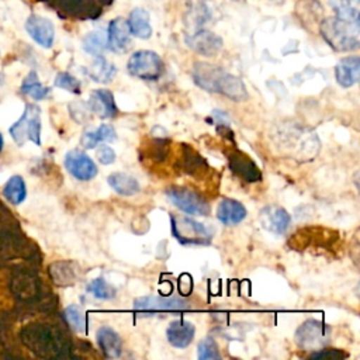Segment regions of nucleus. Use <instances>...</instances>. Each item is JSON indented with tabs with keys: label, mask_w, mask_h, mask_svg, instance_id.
I'll return each instance as SVG.
<instances>
[{
	"label": "nucleus",
	"mask_w": 360,
	"mask_h": 360,
	"mask_svg": "<svg viewBox=\"0 0 360 360\" xmlns=\"http://www.w3.org/2000/svg\"><path fill=\"white\" fill-rule=\"evenodd\" d=\"M191 76L194 83L202 90L222 94L233 101H243L248 98L243 82L217 65L195 62L191 69Z\"/></svg>",
	"instance_id": "obj_1"
},
{
	"label": "nucleus",
	"mask_w": 360,
	"mask_h": 360,
	"mask_svg": "<svg viewBox=\"0 0 360 360\" xmlns=\"http://www.w3.org/2000/svg\"><path fill=\"white\" fill-rule=\"evenodd\" d=\"M319 31L330 48L339 52L354 51L360 45V22L339 18L336 15L326 17L321 21Z\"/></svg>",
	"instance_id": "obj_2"
},
{
	"label": "nucleus",
	"mask_w": 360,
	"mask_h": 360,
	"mask_svg": "<svg viewBox=\"0 0 360 360\" xmlns=\"http://www.w3.org/2000/svg\"><path fill=\"white\" fill-rule=\"evenodd\" d=\"M27 345L42 357L68 356L70 342L68 336L55 326L35 325L28 330Z\"/></svg>",
	"instance_id": "obj_3"
},
{
	"label": "nucleus",
	"mask_w": 360,
	"mask_h": 360,
	"mask_svg": "<svg viewBox=\"0 0 360 360\" xmlns=\"http://www.w3.org/2000/svg\"><path fill=\"white\" fill-rule=\"evenodd\" d=\"M8 132L18 146L27 141L41 146V108L34 103L25 104L22 115L10 127Z\"/></svg>",
	"instance_id": "obj_4"
},
{
	"label": "nucleus",
	"mask_w": 360,
	"mask_h": 360,
	"mask_svg": "<svg viewBox=\"0 0 360 360\" xmlns=\"http://www.w3.org/2000/svg\"><path fill=\"white\" fill-rule=\"evenodd\" d=\"M172 233L181 245H210L212 239V231L204 224L186 217L170 215Z\"/></svg>",
	"instance_id": "obj_5"
},
{
	"label": "nucleus",
	"mask_w": 360,
	"mask_h": 360,
	"mask_svg": "<svg viewBox=\"0 0 360 360\" xmlns=\"http://www.w3.org/2000/svg\"><path fill=\"white\" fill-rule=\"evenodd\" d=\"M127 69L134 77L142 80H158L163 73V62L156 52L142 49L129 56Z\"/></svg>",
	"instance_id": "obj_6"
},
{
	"label": "nucleus",
	"mask_w": 360,
	"mask_h": 360,
	"mask_svg": "<svg viewBox=\"0 0 360 360\" xmlns=\"http://www.w3.org/2000/svg\"><path fill=\"white\" fill-rule=\"evenodd\" d=\"M134 308L138 314L142 315H156V314H177L181 311H187L191 308L190 302L177 298V297H156V295H148L141 297L134 301Z\"/></svg>",
	"instance_id": "obj_7"
},
{
	"label": "nucleus",
	"mask_w": 360,
	"mask_h": 360,
	"mask_svg": "<svg viewBox=\"0 0 360 360\" xmlns=\"http://www.w3.org/2000/svg\"><path fill=\"white\" fill-rule=\"evenodd\" d=\"M166 195L170 202L180 211L190 215H208L210 204L205 198L194 190L180 186H172L166 188Z\"/></svg>",
	"instance_id": "obj_8"
},
{
	"label": "nucleus",
	"mask_w": 360,
	"mask_h": 360,
	"mask_svg": "<svg viewBox=\"0 0 360 360\" xmlns=\"http://www.w3.org/2000/svg\"><path fill=\"white\" fill-rule=\"evenodd\" d=\"M330 336V329L319 321L307 319L295 330V343L304 350L322 349Z\"/></svg>",
	"instance_id": "obj_9"
},
{
	"label": "nucleus",
	"mask_w": 360,
	"mask_h": 360,
	"mask_svg": "<svg viewBox=\"0 0 360 360\" xmlns=\"http://www.w3.org/2000/svg\"><path fill=\"white\" fill-rule=\"evenodd\" d=\"M184 41L190 49L202 55V56H214L222 49V38L215 32L200 28L193 32H187Z\"/></svg>",
	"instance_id": "obj_10"
},
{
	"label": "nucleus",
	"mask_w": 360,
	"mask_h": 360,
	"mask_svg": "<svg viewBox=\"0 0 360 360\" xmlns=\"http://www.w3.org/2000/svg\"><path fill=\"white\" fill-rule=\"evenodd\" d=\"M228 166L238 177L248 183H256L262 180V173L257 165L250 159L249 155L239 149H232L226 153Z\"/></svg>",
	"instance_id": "obj_11"
},
{
	"label": "nucleus",
	"mask_w": 360,
	"mask_h": 360,
	"mask_svg": "<svg viewBox=\"0 0 360 360\" xmlns=\"http://www.w3.org/2000/svg\"><path fill=\"white\" fill-rule=\"evenodd\" d=\"M66 170L80 181H89L97 174V166L84 152L73 149L65 156Z\"/></svg>",
	"instance_id": "obj_12"
},
{
	"label": "nucleus",
	"mask_w": 360,
	"mask_h": 360,
	"mask_svg": "<svg viewBox=\"0 0 360 360\" xmlns=\"http://www.w3.org/2000/svg\"><path fill=\"white\" fill-rule=\"evenodd\" d=\"M25 31L42 48H51L55 39V27L51 20L31 14L25 21Z\"/></svg>",
	"instance_id": "obj_13"
},
{
	"label": "nucleus",
	"mask_w": 360,
	"mask_h": 360,
	"mask_svg": "<svg viewBox=\"0 0 360 360\" xmlns=\"http://www.w3.org/2000/svg\"><path fill=\"white\" fill-rule=\"evenodd\" d=\"M259 221L264 229L276 235H283L291 224L290 214L280 205H266L259 214Z\"/></svg>",
	"instance_id": "obj_14"
},
{
	"label": "nucleus",
	"mask_w": 360,
	"mask_h": 360,
	"mask_svg": "<svg viewBox=\"0 0 360 360\" xmlns=\"http://www.w3.org/2000/svg\"><path fill=\"white\" fill-rule=\"evenodd\" d=\"M211 17L212 8L210 0H186L184 24L188 32L204 28Z\"/></svg>",
	"instance_id": "obj_15"
},
{
	"label": "nucleus",
	"mask_w": 360,
	"mask_h": 360,
	"mask_svg": "<svg viewBox=\"0 0 360 360\" xmlns=\"http://www.w3.org/2000/svg\"><path fill=\"white\" fill-rule=\"evenodd\" d=\"M131 44V32L127 20L117 17L107 28V48L114 52H125Z\"/></svg>",
	"instance_id": "obj_16"
},
{
	"label": "nucleus",
	"mask_w": 360,
	"mask_h": 360,
	"mask_svg": "<svg viewBox=\"0 0 360 360\" xmlns=\"http://www.w3.org/2000/svg\"><path fill=\"white\" fill-rule=\"evenodd\" d=\"M179 166L181 172L195 179L204 176L210 169L205 159L188 145H181Z\"/></svg>",
	"instance_id": "obj_17"
},
{
	"label": "nucleus",
	"mask_w": 360,
	"mask_h": 360,
	"mask_svg": "<svg viewBox=\"0 0 360 360\" xmlns=\"http://www.w3.org/2000/svg\"><path fill=\"white\" fill-rule=\"evenodd\" d=\"M89 108L100 118H112L118 112L114 96L107 89H96L90 93Z\"/></svg>",
	"instance_id": "obj_18"
},
{
	"label": "nucleus",
	"mask_w": 360,
	"mask_h": 360,
	"mask_svg": "<svg viewBox=\"0 0 360 360\" xmlns=\"http://www.w3.org/2000/svg\"><path fill=\"white\" fill-rule=\"evenodd\" d=\"M194 333H195L194 325L184 319H176L170 322L166 329L167 342L177 349H184L190 346L194 339Z\"/></svg>",
	"instance_id": "obj_19"
},
{
	"label": "nucleus",
	"mask_w": 360,
	"mask_h": 360,
	"mask_svg": "<svg viewBox=\"0 0 360 360\" xmlns=\"http://www.w3.org/2000/svg\"><path fill=\"white\" fill-rule=\"evenodd\" d=\"M336 82L347 89L356 84L360 79V58L359 56H346L340 59L335 68Z\"/></svg>",
	"instance_id": "obj_20"
},
{
	"label": "nucleus",
	"mask_w": 360,
	"mask_h": 360,
	"mask_svg": "<svg viewBox=\"0 0 360 360\" xmlns=\"http://www.w3.org/2000/svg\"><path fill=\"white\" fill-rule=\"evenodd\" d=\"M100 350L107 359H117L122 353V340L120 335L110 326H101L96 332Z\"/></svg>",
	"instance_id": "obj_21"
},
{
	"label": "nucleus",
	"mask_w": 360,
	"mask_h": 360,
	"mask_svg": "<svg viewBox=\"0 0 360 360\" xmlns=\"http://www.w3.org/2000/svg\"><path fill=\"white\" fill-rule=\"evenodd\" d=\"M248 215L246 208L242 202L232 200V198H224L217 207V218L224 225H236L242 222Z\"/></svg>",
	"instance_id": "obj_22"
},
{
	"label": "nucleus",
	"mask_w": 360,
	"mask_h": 360,
	"mask_svg": "<svg viewBox=\"0 0 360 360\" xmlns=\"http://www.w3.org/2000/svg\"><path fill=\"white\" fill-rule=\"evenodd\" d=\"M49 274L58 285H73L80 277V267L75 262H55L49 266Z\"/></svg>",
	"instance_id": "obj_23"
},
{
	"label": "nucleus",
	"mask_w": 360,
	"mask_h": 360,
	"mask_svg": "<svg viewBox=\"0 0 360 360\" xmlns=\"http://www.w3.org/2000/svg\"><path fill=\"white\" fill-rule=\"evenodd\" d=\"M131 35L139 39H148L152 35V25L149 13L141 7H135L127 20Z\"/></svg>",
	"instance_id": "obj_24"
},
{
	"label": "nucleus",
	"mask_w": 360,
	"mask_h": 360,
	"mask_svg": "<svg viewBox=\"0 0 360 360\" xmlns=\"http://www.w3.org/2000/svg\"><path fill=\"white\" fill-rule=\"evenodd\" d=\"M117 75L114 63L107 60L104 56H94V60L89 66V76L97 83H110Z\"/></svg>",
	"instance_id": "obj_25"
},
{
	"label": "nucleus",
	"mask_w": 360,
	"mask_h": 360,
	"mask_svg": "<svg viewBox=\"0 0 360 360\" xmlns=\"http://www.w3.org/2000/svg\"><path fill=\"white\" fill-rule=\"evenodd\" d=\"M110 187L121 195H134L139 191V183L135 177L127 173H112L107 179Z\"/></svg>",
	"instance_id": "obj_26"
},
{
	"label": "nucleus",
	"mask_w": 360,
	"mask_h": 360,
	"mask_svg": "<svg viewBox=\"0 0 360 360\" xmlns=\"http://www.w3.org/2000/svg\"><path fill=\"white\" fill-rule=\"evenodd\" d=\"M115 139V131L107 124H101L94 131H87L83 134L80 143L86 149H93L98 142H111Z\"/></svg>",
	"instance_id": "obj_27"
},
{
	"label": "nucleus",
	"mask_w": 360,
	"mask_h": 360,
	"mask_svg": "<svg viewBox=\"0 0 360 360\" xmlns=\"http://www.w3.org/2000/svg\"><path fill=\"white\" fill-rule=\"evenodd\" d=\"M3 195L13 205L21 204L25 200V197H27V187H25L24 179L21 176H18V174L11 176L7 180V183L4 184Z\"/></svg>",
	"instance_id": "obj_28"
},
{
	"label": "nucleus",
	"mask_w": 360,
	"mask_h": 360,
	"mask_svg": "<svg viewBox=\"0 0 360 360\" xmlns=\"http://www.w3.org/2000/svg\"><path fill=\"white\" fill-rule=\"evenodd\" d=\"M21 93L31 97L35 101H39V100H44L49 94V87L44 86L39 82L35 70H31L21 83Z\"/></svg>",
	"instance_id": "obj_29"
},
{
	"label": "nucleus",
	"mask_w": 360,
	"mask_h": 360,
	"mask_svg": "<svg viewBox=\"0 0 360 360\" xmlns=\"http://www.w3.org/2000/svg\"><path fill=\"white\" fill-rule=\"evenodd\" d=\"M335 15L349 21L360 20V0H329Z\"/></svg>",
	"instance_id": "obj_30"
},
{
	"label": "nucleus",
	"mask_w": 360,
	"mask_h": 360,
	"mask_svg": "<svg viewBox=\"0 0 360 360\" xmlns=\"http://www.w3.org/2000/svg\"><path fill=\"white\" fill-rule=\"evenodd\" d=\"M83 49L93 55V56H98L101 55L107 48V31H101V30H96L89 32L82 42Z\"/></svg>",
	"instance_id": "obj_31"
},
{
	"label": "nucleus",
	"mask_w": 360,
	"mask_h": 360,
	"mask_svg": "<svg viewBox=\"0 0 360 360\" xmlns=\"http://www.w3.org/2000/svg\"><path fill=\"white\" fill-rule=\"evenodd\" d=\"M87 291L98 300H111L115 297V288L103 277L94 278L87 284Z\"/></svg>",
	"instance_id": "obj_32"
},
{
	"label": "nucleus",
	"mask_w": 360,
	"mask_h": 360,
	"mask_svg": "<svg viewBox=\"0 0 360 360\" xmlns=\"http://www.w3.org/2000/svg\"><path fill=\"white\" fill-rule=\"evenodd\" d=\"M63 318L73 330L76 332L86 330V315L77 305H69L63 312Z\"/></svg>",
	"instance_id": "obj_33"
},
{
	"label": "nucleus",
	"mask_w": 360,
	"mask_h": 360,
	"mask_svg": "<svg viewBox=\"0 0 360 360\" xmlns=\"http://www.w3.org/2000/svg\"><path fill=\"white\" fill-rule=\"evenodd\" d=\"M197 354L200 360H215V359H221L219 354V349L217 342L214 340V338L208 336L204 338L197 347Z\"/></svg>",
	"instance_id": "obj_34"
},
{
	"label": "nucleus",
	"mask_w": 360,
	"mask_h": 360,
	"mask_svg": "<svg viewBox=\"0 0 360 360\" xmlns=\"http://www.w3.org/2000/svg\"><path fill=\"white\" fill-rule=\"evenodd\" d=\"M53 83H55L56 87H60V89H63V90H66L69 93H73V94H79L82 91L80 90V87H82L80 82L75 76L68 73V72L58 73Z\"/></svg>",
	"instance_id": "obj_35"
},
{
	"label": "nucleus",
	"mask_w": 360,
	"mask_h": 360,
	"mask_svg": "<svg viewBox=\"0 0 360 360\" xmlns=\"http://www.w3.org/2000/svg\"><path fill=\"white\" fill-rule=\"evenodd\" d=\"M349 354L346 352H342V350H338V349H318L315 350L312 354H309V359H346Z\"/></svg>",
	"instance_id": "obj_36"
},
{
	"label": "nucleus",
	"mask_w": 360,
	"mask_h": 360,
	"mask_svg": "<svg viewBox=\"0 0 360 360\" xmlns=\"http://www.w3.org/2000/svg\"><path fill=\"white\" fill-rule=\"evenodd\" d=\"M96 156L101 165H111L115 160V152L107 145H101L97 149Z\"/></svg>",
	"instance_id": "obj_37"
},
{
	"label": "nucleus",
	"mask_w": 360,
	"mask_h": 360,
	"mask_svg": "<svg viewBox=\"0 0 360 360\" xmlns=\"http://www.w3.org/2000/svg\"><path fill=\"white\" fill-rule=\"evenodd\" d=\"M3 145H4V141H3V135H1V132H0V152H1V149H3Z\"/></svg>",
	"instance_id": "obj_38"
},
{
	"label": "nucleus",
	"mask_w": 360,
	"mask_h": 360,
	"mask_svg": "<svg viewBox=\"0 0 360 360\" xmlns=\"http://www.w3.org/2000/svg\"><path fill=\"white\" fill-rule=\"evenodd\" d=\"M271 3H274V4H283L285 0H270Z\"/></svg>",
	"instance_id": "obj_39"
}]
</instances>
